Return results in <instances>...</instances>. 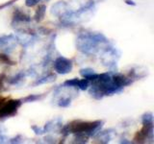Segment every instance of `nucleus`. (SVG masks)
<instances>
[{
  "instance_id": "7",
  "label": "nucleus",
  "mask_w": 154,
  "mask_h": 144,
  "mask_svg": "<svg viewBox=\"0 0 154 144\" xmlns=\"http://www.w3.org/2000/svg\"><path fill=\"white\" fill-rule=\"evenodd\" d=\"M31 21V17L28 16L27 14L24 12L20 11V10L16 9L13 14V20L12 24L14 23H19V22H23V23H28Z\"/></svg>"
},
{
  "instance_id": "10",
  "label": "nucleus",
  "mask_w": 154,
  "mask_h": 144,
  "mask_svg": "<svg viewBox=\"0 0 154 144\" xmlns=\"http://www.w3.org/2000/svg\"><path fill=\"white\" fill-rule=\"evenodd\" d=\"M45 13H46V6L45 4H41L38 5V7L37 8L35 14H34V19H35L36 22H41L43 20L45 16Z\"/></svg>"
},
{
  "instance_id": "21",
  "label": "nucleus",
  "mask_w": 154,
  "mask_h": 144,
  "mask_svg": "<svg viewBox=\"0 0 154 144\" xmlns=\"http://www.w3.org/2000/svg\"><path fill=\"white\" fill-rule=\"evenodd\" d=\"M7 80V75L5 72H3V73L0 74V93L2 92V91L5 89L4 88V83L6 82Z\"/></svg>"
},
{
  "instance_id": "5",
  "label": "nucleus",
  "mask_w": 154,
  "mask_h": 144,
  "mask_svg": "<svg viewBox=\"0 0 154 144\" xmlns=\"http://www.w3.org/2000/svg\"><path fill=\"white\" fill-rule=\"evenodd\" d=\"M54 69L58 74L61 75H66L71 72L72 68H73V64L69 59H66L65 57H58L54 61Z\"/></svg>"
},
{
  "instance_id": "18",
  "label": "nucleus",
  "mask_w": 154,
  "mask_h": 144,
  "mask_svg": "<svg viewBox=\"0 0 154 144\" xmlns=\"http://www.w3.org/2000/svg\"><path fill=\"white\" fill-rule=\"evenodd\" d=\"M70 104H71V98L69 97H64L60 99V101L58 102V106L61 108H67L69 107Z\"/></svg>"
},
{
  "instance_id": "26",
  "label": "nucleus",
  "mask_w": 154,
  "mask_h": 144,
  "mask_svg": "<svg viewBox=\"0 0 154 144\" xmlns=\"http://www.w3.org/2000/svg\"><path fill=\"white\" fill-rule=\"evenodd\" d=\"M125 4L129 5V6H136V3H135L133 0H124Z\"/></svg>"
},
{
  "instance_id": "3",
  "label": "nucleus",
  "mask_w": 154,
  "mask_h": 144,
  "mask_svg": "<svg viewBox=\"0 0 154 144\" xmlns=\"http://www.w3.org/2000/svg\"><path fill=\"white\" fill-rule=\"evenodd\" d=\"M22 101L19 99H8L0 95V119L16 115L17 110L21 107Z\"/></svg>"
},
{
  "instance_id": "13",
  "label": "nucleus",
  "mask_w": 154,
  "mask_h": 144,
  "mask_svg": "<svg viewBox=\"0 0 154 144\" xmlns=\"http://www.w3.org/2000/svg\"><path fill=\"white\" fill-rule=\"evenodd\" d=\"M26 76V73L25 72H19V73H17L16 76L12 77V78H10L8 80V83L10 85H18L20 82L23 81V79L25 78Z\"/></svg>"
},
{
  "instance_id": "12",
  "label": "nucleus",
  "mask_w": 154,
  "mask_h": 144,
  "mask_svg": "<svg viewBox=\"0 0 154 144\" xmlns=\"http://www.w3.org/2000/svg\"><path fill=\"white\" fill-rule=\"evenodd\" d=\"M43 97H45V94H30L28 96H25L23 99H21V101L22 103H33L43 99Z\"/></svg>"
},
{
  "instance_id": "15",
  "label": "nucleus",
  "mask_w": 154,
  "mask_h": 144,
  "mask_svg": "<svg viewBox=\"0 0 154 144\" xmlns=\"http://www.w3.org/2000/svg\"><path fill=\"white\" fill-rule=\"evenodd\" d=\"M90 86V81L88 79H79L78 81V85H77V88L81 90H87Z\"/></svg>"
},
{
  "instance_id": "17",
  "label": "nucleus",
  "mask_w": 154,
  "mask_h": 144,
  "mask_svg": "<svg viewBox=\"0 0 154 144\" xmlns=\"http://www.w3.org/2000/svg\"><path fill=\"white\" fill-rule=\"evenodd\" d=\"M78 78H73V79H69L66 80L63 86H66V88H77V85H78Z\"/></svg>"
},
{
  "instance_id": "24",
  "label": "nucleus",
  "mask_w": 154,
  "mask_h": 144,
  "mask_svg": "<svg viewBox=\"0 0 154 144\" xmlns=\"http://www.w3.org/2000/svg\"><path fill=\"white\" fill-rule=\"evenodd\" d=\"M17 0H9V1H7V2H5V3L0 5V10L5 9V8H7L9 6H11L12 4H14V2H17Z\"/></svg>"
},
{
  "instance_id": "20",
  "label": "nucleus",
  "mask_w": 154,
  "mask_h": 144,
  "mask_svg": "<svg viewBox=\"0 0 154 144\" xmlns=\"http://www.w3.org/2000/svg\"><path fill=\"white\" fill-rule=\"evenodd\" d=\"M89 136H85V134H75L74 143H87L88 142Z\"/></svg>"
},
{
  "instance_id": "6",
  "label": "nucleus",
  "mask_w": 154,
  "mask_h": 144,
  "mask_svg": "<svg viewBox=\"0 0 154 144\" xmlns=\"http://www.w3.org/2000/svg\"><path fill=\"white\" fill-rule=\"evenodd\" d=\"M17 38L14 35H4L0 37V49H2L4 53H10L16 47Z\"/></svg>"
},
{
  "instance_id": "16",
  "label": "nucleus",
  "mask_w": 154,
  "mask_h": 144,
  "mask_svg": "<svg viewBox=\"0 0 154 144\" xmlns=\"http://www.w3.org/2000/svg\"><path fill=\"white\" fill-rule=\"evenodd\" d=\"M142 123L144 124H153V114L152 112H146L142 116Z\"/></svg>"
},
{
  "instance_id": "11",
  "label": "nucleus",
  "mask_w": 154,
  "mask_h": 144,
  "mask_svg": "<svg viewBox=\"0 0 154 144\" xmlns=\"http://www.w3.org/2000/svg\"><path fill=\"white\" fill-rule=\"evenodd\" d=\"M113 130H107V131H104V132H98L97 134H95L94 136L98 137L100 143H108L111 140V132Z\"/></svg>"
},
{
  "instance_id": "14",
  "label": "nucleus",
  "mask_w": 154,
  "mask_h": 144,
  "mask_svg": "<svg viewBox=\"0 0 154 144\" xmlns=\"http://www.w3.org/2000/svg\"><path fill=\"white\" fill-rule=\"evenodd\" d=\"M0 62L8 65H14L16 62L10 59V57L6 54V53H0Z\"/></svg>"
},
{
  "instance_id": "8",
  "label": "nucleus",
  "mask_w": 154,
  "mask_h": 144,
  "mask_svg": "<svg viewBox=\"0 0 154 144\" xmlns=\"http://www.w3.org/2000/svg\"><path fill=\"white\" fill-rule=\"evenodd\" d=\"M66 7H67V4L64 1H60L56 4H54L51 8V14H54V16H59V14H64L67 10H66Z\"/></svg>"
},
{
  "instance_id": "22",
  "label": "nucleus",
  "mask_w": 154,
  "mask_h": 144,
  "mask_svg": "<svg viewBox=\"0 0 154 144\" xmlns=\"http://www.w3.org/2000/svg\"><path fill=\"white\" fill-rule=\"evenodd\" d=\"M31 129L33 130V132L35 133L37 136H41V134H45V130H43V128L38 127L37 125H33V126H31Z\"/></svg>"
},
{
  "instance_id": "27",
  "label": "nucleus",
  "mask_w": 154,
  "mask_h": 144,
  "mask_svg": "<svg viewBox=\"0 0 154 144\" xmlns=\"http://www.w3.org/2000/svg\"><path fill=\"white\" fill-rule=\"evenodd\" d=\"M120 143H131V141H127V139H122L120 140Z\"/></svg>"
},
{
  "instance_id": "25",
  "label": "nucleus",
  "mask_w": 154,
  "mask_h": 144,
  "mask_svg": "<svg viewBox=\"0 0 154 144\" xmlns=\"http://www.w3.org/2000/svg\"><path fill=\"white\" fill-rule=\"evenodd\" d=\"M20 140H21V136H20V134H18V136H17V137L12 138L9 142H10V143H20V142H21Z\"/></svg>"
},
{
  "instance_id": "4",
  "label": "nucleus",
  "mask_w": 154,
  "mask_h": 144,
  "mask_svg": "<svg viewBox=\"0 0 154 144\" xmlns=\"http://www.w3.org/2000/svg\"><path fill=\"white\" fill-rule=\"evenodd\" d=\"M153 124H144L143 128L136 133L133 140L135 143H146L148 139L150 142H153Z\"/></svg>"
},
{
  "instance_id": "9",
  "label": "nucleus",
  "mask_w": 154,
  "mask_h": 144,
  "mask_svg": "<svg viewBox=\"0 0 154 144\" xmlns=\"http://www.w3.org/2000/svg\"><path fill=\"white\" fill-rule=\"evenodd\" d=\"M56 80V75L54 73H49L45 76H42L41 78L37 79L35 82L33 83V86H36L38 85H42V84H47V83H52Z\"/></svg>"
},
{
  "instance_id": "23",
  "label": "nucleus",
  "mask_w": 154,
  "mask_h": 144,
  "mask_svg": "<svg viewBox=\"0 0 154 144\" xmlns=\"http://www.w3.org/2000/svg\"><path fill=\"white\" fill-rule=\"evenodd\" d=\"M41 1L42 0H25V6L31 8V7H34V6H36V5H38V2H41Z\"/></svg>"
},
{
  "instance_id": "19",
  "label": "nucleus",
  "mask_w": 154,
  "mask_h": 144,
  "mask_svg": "<svg viewBox=\"0 0 154 144\" xmlns=\"http://www.w3.org/2000/svg\"><path fill=\"white\" fill-rule=\"evenodd\" d=\"M95 73L94 69L91 68H83L80 70V75L83 77V78H86L88 79L89 77H91V75H94Z\"/></svg>"
},
{
  "instance_id": "2",
  "label": "nucleus",
  "mask_w": 154,
  "mask_h": 144,
  "mask_svg": "<svg viewBox=\"0 0 154 144\" xmlns=\"http://www.w3.org/2000/svg\"><path fill=\"white\" fill-rule=\"evenodd\" d=\"M109 40L101 33H83L76 40V47L86 55L95 54L99 50V45L108 43Z\"/></svg>"
},
{
  "instance_id": "1",
  "label": "nucleus",
  "mask_w": 154,
  "mask_h": 144,
  "mask_svg": "<svg viewBox=\"0 0 154 144\" xmlns=\"http://www.w3.org/2000/svg\"><path fill=\"white\" fill-rule=\"evenodd\" d=\"M104 121L102 120H95V121H84V120H72L65 126L61 127V134L64 137L72 134H85L89 137L94 136L97 134L102 126Z\"/></svg>"
}]
</instances>
